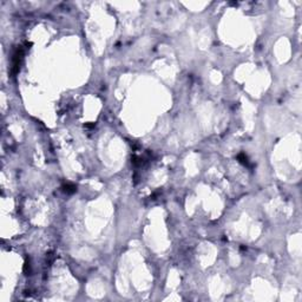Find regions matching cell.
I'll return each instance as SVG.
<instances>
[{
  "instance_id": "1",
  "label": "cell",
  "mask_w": 302,
  "mask_h": 302,
  "mask_svg": "<svg viewBox=\"0 0 302 302\" xmlns=\"http://www.w3.org/2000/svg\"><path fill=\"white\" fill-rule=\"evenodd\" d=\"M24 56V50L21 46H19L17 48V51L13 54V58H12V74H17L20 67V63Z\"/></svg>"
},
{
  "instance_id": "2",
  "label": "cell",
  "mask_w": 302,
  "mask_h": 302,
  "mask_svg": "<svg viewBox=\"0 0 302 302\" xmlns=\"http://www.w3.org/2000/svg\"><path fill=\"white\" fill-rule=\"evenodd\" d=\"M61 189H63V191H64L65 194H67V195H71V194L76 192V190H77L76 185H73L72 183H66V184H64V185L61 186Z\"/></svg>"
},
{
  "instance_id": "3",
  "label": "cell",
  "mask_w": 302,
  "mask_h": 302,
  "mask_svg": "<svg viewBox=\"0 0 302 302\" xmlns=\"http://www.w3.org/2000/svg\"><path fill=\"white\" fill-rule=\"evenodd\" d=\"M237 159H238V162L240 163H242L243 165H249V161H248V157H247V155L246 154H240L237 156Z\"/></svg>"
},
{
  "instance_id": "4",
  "label": "cell",
  "mask_w": 302,
  "mask_h": 302,
  "mask_svg": "<svg viewBox=\"0 0 302 302\" xmlns=\"http://www.w3.org/2000/svg\"><path fill=\"white\" fill-rule=\"evenodd\" d=\"M24 273L26 275H31V263H30V258L25 261V264H24Z\"/></svg>"
},
{
  "instance_id": "5",
  "label": "cell",
  "mask_w": 302,
  "mask_h": 302,
  "mask_svg": "<svg viewBox=\"0 0 302 302\" xmlns=\"http://www.w3.org/2000/svg\"><path fill=\"white\" fill-rule=\"evenodd\" d=\"M85 127H86V128H93V127H95V124H86Z\"/></svg>"
}]
</instances>
